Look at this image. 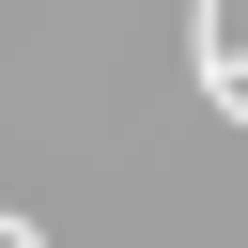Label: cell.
I'll use <instances>...</instances> for the list:
<instances>
[{"instance_id":"1","label":"cell","mask_w":248,"mask_h":248,"mask_svg":"<svg viewBox=\"0 0 248 248\" xmlns=\"http://www.w3.org/2000/svg\"><path fill=\"white\" fill-rule=\"evenodd\" d=\"M0 248H46V232H31V217H16V202H0Z\"/></svg>"}]
</instances>
